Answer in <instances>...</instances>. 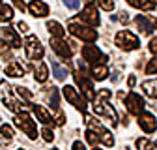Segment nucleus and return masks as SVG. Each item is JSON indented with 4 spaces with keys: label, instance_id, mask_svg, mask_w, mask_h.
I'll return each instance as SVG.
<instances>
[{
    "label": "nucleus",
    "instance_id": "nucleus-34",
    "mask_svg": "<svg viewBox=\"0 0 157 150\" xmlns=\"http://www.w3.org/2000/svg\"><path fill=\"white\" fill-rule=\"evenodd\" d=\"M52 120H54V124H58V126H62L64 122H66V115L60 111V109H56V116H52Z\"/></svg>",
    "mask_w": 157,
    "mask_h": 150
},
{
    "label": "nucleus",
    "instance_id": "nucleus-17",
    "mask_svg": "<svg viewBox=\"0 0 157 150\" xmlns=\"http://www.w3.org/2000/svg\"><path fill=\"white\" fill-rule=\"evenodd\" d=\"M107 75H109L107 64H94V66H92V77H94L95 81H105Z\"/></svg>",
    "mask_w": 157,
    "mask_h": 150
},
{
    "label": "nucleus",
    "instance_id": "nucleus-19",
    "mask_svg": "<svg viewBox=\"0 0 157 150\" xmlns=\"http://www.w3.org/2000/svg\"><path fill=\"white\" fill-rule=\"evenodd\" d=\"M6 75H10V77H23V75H25V68L21 66V62L13 60V62H10L6 66Z\"/></svg>",
    "mask_w": 157,
    "mask_h": 150
},
{
    "label": "nucleus",
    "instance_id": "nucleus-8",
    "mask_svg": "<svg viewBox=\"0 0 157 150\" xmlns=\"http://www.w3.org/2000/svg\"><path fill=\"white\" fill-rule=\"evenodd\" d=\"M144 98L140 96V94H136V92H129L127 94V98H125V107H127V111L131 112V115H135V116H139L140 112L144 111Z\"/></svg>",
    "mask_w": 157,
    "mask_h": 150
},
{
    "label": "nucleus",
    "instance_id": "nucleus-3",
    "mask_svg": "<svg viewBox=\"0 0 157 150\" xmlns=\"http://www.w3.org/2000/svg\"><path fill=\"white\" fill-rule=\"evenodd\" d=\"M13 122H15V126H17L19 129L25 131V133L28 135V139H36V137H37V128H36V122L30 118V115H28L26 111L17 112L15 118H13Z\"/></svg>",
    "mask_w": 157,
    "mask_h": 150
},
{
    "label": "nucleus",
    "instance_id": "nucleus-1",
    "mask_svg": "<svg viewBox=\"0 0 157 150\" xmlns=\"http://www.w3.org/2000/svg\"><path fill=\"white\" fill-rule=\"evenodd\" d=\"M94 112L95 115H101V116H107L109 120H110V124L112 126H116V111L110 107V90L109 88H101L99 92L94 96Z\"/></svg>",
    "mask_w": 157,
    "mask_h": 150
},
{
    "label": "nucleus",
    "instance_id": "nucleus-45",
    "mask_svg": "<svg viewBox=\"0 0 157 150\" xmlns=\"http://www.w3.org/2000/svg\"><path fill=\"white\" fill-rule=\"evenodd\" d=\"M94 150H101V148H97V146H94Z\"/></svg>",
    "mask_w": 157,
    "mask_h": 150
},
{
    "label": "nucleus",
    "instance_id": "nucleus-36",
    "mask_svg": "<svg viewBox=\"0 0 157 150\" xmlns=\"http://www.w3.org/2000/svg\"><path fill=\"white\" fill-rule=\"evenodd\" d=\"M64 4H66V8H69V10H78L81 8V0H64Z\"/></svg>",
    "mask_w": 157,
    "mask_h": 150
},
{
    "label": "nucleus",
    "instance_id": "nucleus-21",
    "mask_svg": "<svg viewBox=\"0 0 157 150\" xmlns=\"http://www.w3.org/2000/svg\"><path fill=\"white\" fill-rule=\"evenodd\" d=\"M142 90L148 98L151 100H157V79H150V81H144L142 83Z\"/></svg>",
    "mask_w": 157,
    "mask_h": 150
},
{
    "label": "nucleus",
    "instance_id": "nucleus-38",
    "mask_svg": "<svg viewBox=\"0 0 157 150\" xmlns=\"http://www.w3.org/2000/svg\"><path fill=\"white\" fill-rule=\"evenodd\" d=\"M11 2H13V6H15L17 10H21V11H25V10H26V4L23 2V0H11Z\"/></svg>",
    "mask_w": 157,
    "mask_h": 150
},
{
    "label": "nucleus",
    "instance_id": "nucleus-46",
    "mask_svg": "<svg viewBox=\"0 0 157 150\" xmlns=\"http://www.w3.org/2000/svg\"><path fill=\"white\" fill-rule=\"evenodd\" d=\"M153 2H155V6H157V0H153Z\"/></svg>",
    "mask_w": 157,
    "mask_h": 150
},
{
    "label": "nucleus",
    "instance_id": "nucleus-22",
    "mask_svg": "<svg viewBox=\"0 0 157 150\" xmlns=\"http://www.w3.org/2000/svg\"><path fill=\"white\" fill-rule=\"evenodd\" d=\"M47 30L52 34V38H64L66 36L64 26L58 23V21H47Z\"/></svg>",
    "mask_w": 157,
    "mask_h": 150
},
{
    "label": "nucleus",
    "instance_id": "nucleus-30",
    "mask_svg": "<svg viewBox=\"0 0 157 150\" xmlns=\"http://www.w3.org/2000/svg\"><path fill=\"white\" fill-rule=\"evenodd\" d=\"M86 141H88L92 146H97V144H99V137H97L92 129H88V131H86Z\"/></svg>",
    "mask_w": 157,
    "mask_h": 150
},
{
    "label": "nucleus",
    "instance_id": "nucleus-47",
    "mask_svg": "<svg viewBox=\"0 0 157 150\" xmlns=\"http://www.w3.org/2000/svg\"><path fill=\"white\" fill-rule=\"evenodd\" d=\"M19 150H25V148H19Z\"/></svg>",
    "mask_w": 157,
    "mask_h": 150
},
{
    "label": "nucleus",
    "instance_id": "nucleus-49",
    "mask_svg": "<svg viewBox=\"0 0 157 150\" xmlns=\"http://www.w3.org/2000/svg\"><path fill=\"white\" fill-rule=\"evenodd\" d=\"M0 4H2V0H0Z\"/></svg>",
    "mask_w": 157,
    "mask_h": 150
},
{
    "label": "nucleus",
    "instance_id": "nucleus-35",
    "mask_svg": "<svg viewBox=\"0 0 157 150\" xmlns=\"http://www.w3.org/2000/svg\"><path fill=\"white\" fill-rule=\"evenodd\" d=\"M41 135H43V139H45L47 143L54 141V131H52V129H49V128H43V129H41Z\"/></svg>",
    "mask_w": 157,
    "mask_h": 150
},
{
    "label": "nucleus",
    "instance_id": "nucleus-6",
    "mask_svg": "<svg viewBox=\"0 0 157 150\" xmlns=\"http://www.w3.org/2000/svg\"><path fill=\"white\" fill-rule=\"evenodd\" d=\"M62 94H64L66 101H69L75 109H78L81 112H86V100H84V96L78 94V90H75L71 85H66L62 88Z\"/></svg>",
    "mask_w": 157,
    "mask_h": 150
},
{
    "label": "nucleus",
    "instance_id": "nucleus-40",
    "mask_svg": "<svg viewBox=\"0 0 157 150\" xmlns=\"http://www.w3.org/2000/svg\"><path fill=\"white\" fill-rule=\"evenodd\" d=\"M71 148H73V150H86V148H84V143H81V141H75Z\"/></svg>",
    "mask_w": 157,
    "mask_h": 150
},
{
    "label": "nucleus",
    "instance_id": "nucleus-11",
    "mask_svg": "<svg viewBox=\"0 0 157 150\" xmlns=\"http://www.w3.org/2000/svg\"><path fill=\"white\" fill-rule=\"evenodd\" d=\"M75 83L81 86L84 100H86V101H92L94 96H95V94H94V86H92V81L86 77V75H82L81 71H78V73H75Z\"/></svg>",
    "mask_w": 157,
    "mask_h": 150
},
{
    "label": "nucleus",
    "instance_id": "nucleus-10",
    "mask_svg": "<svg viewBox=\"0 0 157 150\" xmlns=\"http://www.w3.org/2000/svg\"><path fill=\"white\" fill-rule=\"evenodd\" d=\"M78 21L88 25V26H97V25H99V11H97V8H95L94 2L86 4V8L82 10L81 17H78Z\"/></svg>",
    "mask_w": 157,
    "mask_h": 150
},
{
    "label": "nucleus",
    "instance_id": "nucleus-44",
    "mask_svg": "<svg viewBox=\"0 0 157 150\" xmlns=\"http://www.w3.org/2000/svg\"><path fill=\"white\" fill-rule=\"evenodd\" d=\"M153 25H155V26H157V19H155V21H153Z\"/></svg>",
    "mask_w": 157,
    "mask_h": 150
},
{
    "label": "nucleus",
    "instance_id": "nucleus-48",
    "mask_svg": "<svg viewBox=\"0 0 157 150\" xmlns=\"http://www.w3.org/2000/svg\"><path fill=\"white\" fill-rule=\"evenodd\" d=\"M52 150H58V148H52Z\"/></svg>",
    "mask_w": 157,
    "mask_h": 150
},
{
    "label": "nucleus",
    "instance_id": "nucleus-14",
    "mask_svg": "<svg viewBox=\"0 0 157 150\" xmlns=\"http://www.w3.org/2000/svg\"><path fill=\"white\" fill-rule=\"evenodd\" d=\"M0 32H2V38L13 47V49H19L23 43H21V38H19V34H17V30H13L11 26H2L0 28Z\"/></svg>",
    "mask_w": 157,
    "mask_h": 150
},
{
    "label": "nucleus",
    "instance_id": "nucleus-23",
    "mask_svg": "<svg viewBox=\"0 0 157 150\" xmlns=\"http://www.w3.org/2000/svg\"><path fill=\"white\" fill-rule=\"evenodd\" d=\"M127 4L133 6V8L144 10V11H150V10L155 8V2H153V0H127Z\"/></svg>",
    "mask_w": 157,
    "mask_h": 150
},
{
    "label": "nucleus",
    "instance_id": "nucleus-16",
    "mask_svg": "<svg viewBox=\"0 0 157 150\" xmlns=\"http://www.w3.org/2000/svg\"><path fill=\"white\" fill-rule=\"evenodd\" d=\"M32 69H34V79L37 83H45L47 77H49V69H47V64L41 62V60H32Z\"/></svg>",
    "mask_w": 157,
    "mask_h": 150
},
{
    "label": "nucleus",
    "instance_id": "nucleus-27",
    "mask_svg": "<svg viewBox=\"0 0 157 150\" xmlns=\"http://www.w3.org/2000/svg\"><path fill=\"white\" fill-rule=\"evenodd\" d=\"M0 135H2V139L6 143H11L13 141V128L10 124H2L0 126Z\"/></svg>",
    "mask_w": 157,
    "mask_h": 150
},
{
    "label": "nucleus",
    "instance_id": "nucleus-42",
    "mask_svg": "<svg viewBox=\"0 0 157 150\" xmlns=\"http://www.w3.org/2000/svg\"><path fill=\"white\" fill-rule=\"evenodd\" d=\"M118 19H120L122 23H127V19H129V17H127V13H125V11H122V13H120V17H118Z\"/></svg>",
    "mask_w": 157,
    "mask_h": 150
},
{
    "label": "nucleus",
    "instance_id": "nucleus-9",
    "mask_svg": "<svg viewBox=\"0 0 157 150\" xmlns=\"http://www.w3.org/2000/svg\"><path fill=\"white\" fill-rule=\"evenodd\" d=\"M82 58H84L86 62H90V64H105L107 56H105L99 49H97L95 45L88 43V45L82 47Z\"/></svg>",
    "mask_w": 157,
    "mask_h": 150
},
{
    "label": "nucleus",
    "instance_id": "nucleus-12",
    "mask_svg": "<svg viewBox=\"0 0 157 150\" xmlns=\"http://www.w3.org/2000/svg\"><path fill=\"white\" fill-rule=\"evenodd\" d=\"M51 47L58 56H62V58H71V54H73L71 47L67 45V41L64 38H51Z\"/></svg>",
    "mask_w": 157,
    "mask_h": 150
},
{
    "label": "nucleus",
    "instance_id": "nucleus-15",
    "mask_svg": "<svg viewBox=\"0 0 157 150\" xmlns=\"http://www.w3.org/2000/svg\"><path fill=\"white\" fill-rule=\"evenodd\" d=\"M26 10L34 17H47L49 15V6L43 2V0H32V2L26 6Z\"/></svg>",
    "mask_w": 157,
    "mask_h": 150
},
{
    "label": "nucleus",
    "instance_id": "nucleus-29",
    "mask_svg": "<svg viewBox=\"0 0 157 150\" xmlns=\"http://www.w3.org/2000/svg\"><path fill=\"white\" fill-rule=\"evenodd\" d=\"M49 90H51V94H49V100H51L52 107H54V109H58V88H56V86H51Z\"/></svg>",
    "mask_w": 157,
    "mask_h": 150
},
{
    "label": "nucleus",
    "instance_id": "nucleus-32",
    "mask_svg": "<svg viewBox=\"0 0 157 150\" xmlns=\"http://www.w3.org/2000/svg\"><path fill=\"white\" fill-rule=\"evenodd\" d=\"M99 6L105 10V11H112L114 10V0H97Z\"/></svg>",
    "mask_w": 157,
    "mask_h": 150
},
{
    "label": "nucleus",
    "instance_id": "nucleus-4",
    "mask_svg": "<svg viewBox=\"0 0 157 150\" xmlns=\"http://www.w3.org/2000/svg\"><path fill=\"white\" fill-rule=\"evenodd\" d=\"M0 94H2V101L4 105L13 111V112H19V111H26V103L21 101L19 103L15 98H13V92H11V86L6 83V81H0Z\"/></svg>",
    "mask_w": 157,
    "mask_h": 150
},
{
    "label": "nucleus",
    "instance_id": "nucleus-25",
    "mask_svg": "<svg viewBox=\"0 0 157 150\" xmlns=\"http://www.w3.org/2000/svg\"><path fill=\"white\" fill-rule=\"evenodd\" d=\"M13 19V10L8 4H0V23H10Z\"/></svg>",
    "mask_w": 157,
    "mask_h": 150
},
{
    "label": "nucleus",
    "instance_id": "nucleus-26",
    "mask_svg": "<svg viewBox=\"0 0 157 150\" xmlns=\"http://www.w3.org/2000/svg\"><path fill=\"white\" fill-rule=\"evenodd\" d=\"M136 148L139 150H157V144L155 143H151L150 139H146V137H140V139H136Z\"/></svg>",
    "mask_w": 157,
    "mask_h": 150
},
{
    "label": "nucleus",
    "instance_id": "nucleus-7",
    "mask_svg": "<svg viewBox=\"0 0 157 150\" xmlns=\"http://www.w3.org/2000/svg\"><path fill=\"white\" fill-rule=\"evenodd\" d=\"M25 51H26V56L30 60H41L43 53H45L41 41H39L36 36H28L25 40Z\"/></svg>",
    "mask_w": 157,
    "mask_h": 150
},
{
    "label": "nucleus",
    "instance_id": "nucleus-18",
    "mask_svg": "<svg viewBox=\"0 0 157 150\" xmlns=\"http://www.w3.org/2000/svg\"><path fill=\"white\" fill-rule=\"evenodd\" d=\"M34 112H36V116L39 122H43V124H49L52 122V115H51V111L45 109L43 105H34Z\"/></svg>",
    "mask_w": 157,
    "mask_h": 150
},
{
    "label": "nucleus",
    "instance_id": "nucleus-33",
    "mask_svg": "<svg viewBox=\"0 0 157 150\" xmlns=\"http://www.w3.org/2000/svg\"><path fill=\"white\" fill-rule=\"evenodd\" d=\"M8 43H4V41H0V58H10V56H11V53H10V49L6 47Z\"/></svg>",
    "mask_w": 157,
    "mask_h": 150
},
{
    "label": "nucleus",
    "instance_id": "nucleus-43",
    "mask_svg": "<svg viewBox=\"0 0 157 150\" xmlns=\"http://www.w3.org/2000/svg\"><path fill=\"white\" fill-rule=\"evenodd\" d=\"M0 150H4V144H2V143H0Z\"/></svg>",
    "mask_w": 157,
    "mask_h": 150
},
{
    "label": "nucleus",
    "instance_id": "nucleus-37",
    "mask_svg": "<svg viewBox=\"0 0 157 150\" xmlns=\"http://www.w3.org/2000/svg\"><path fill=\"white\" fill-rule=\"evenodd\" d=\"M148 47H150V51H151V53H153V54L157 56V36H155V38H151V40H150V45H148Z\"/></svg>",
    "mask_w": 157,
    "mask_h": 150
},
{
    "label": "nucleus",
    "instance_id": "nucleus-24",
    "mask_svg": "<svg viewBox=\"0 0 157 150\" xmlns=\"http://www.w3.org/2000/svg\"><path fill=\"white\" fill-rule=\"evenodd\" d=\"M51 68H52V73H54V77L58 79V81H64L66 77H67V68L66 66H62L60 62H51Z\"/></svg>",
    "mask_w": 157,
    "mask_h": 150
},
{
    "label": "nucleus",
    "instance_id": "nucleus-28",
    "mask_svg": "<svg viewBox=\"0 0 157 150\" xmlns=\"http://www.w3.org/2000/svg\"><path fill=\"white\" fill-rule=\"evenodd\" d=\"M15 92H17V96H19V98H23L25 101H32V98H34V94H32L26 86H17Z\"/></svg>",
    "mask_w": 157,
    "mask_h": 150
},
{
    "label": "nucleus",
    "instance_id": "nucleus-31",
    "mask_svg": "<svg viewBox=\"0 0 157 150\" xmlns=\"http://www.w3.org/2000/svg\"><path fill=\"white\" fill-rule=\"evenodd\" d=\"M146 73H148V75H157V56H155L153 60L148 62V66H146Z\"/></svg>",
    "mask_w": 157,
    "mask_h": 150
},
{
    "label": "nucleus",
    "instance_id": "nucleus-39",
    "mask_svg": "<svg viewBox=\"0 0 157 150\" xmlns=\"http://www.w3.org/2000/svg\"><path fill=\"white\" fill-rule=\"evenodd\" d=\"M26 30H28V25L25 21H19L17 23V32H26Z\"/></svg>",
    "mask_w": 157,
    "mask_h": 150
},
{
    "label": "nucleus",
    "instance_id": "nucleus-5",
    "mask_svg": "<svg viewBox=\"0 0 157 150\" xmlns=\"http://www.w3.org/2000/svg\"><path fill=\"white\" fill-rule=\"evenodd\" d=\"M114 43L120 47L122 51H135V49L140 47V40L133 32H129V30H120V32H118L116 38H114Z\"/></svg>",
    "mask_w": 157,
    "mask_h": 150
},
{
    "label": "nucleus",
    "instance_id": "nucleus-13",
    "mask_svg": "<svg viewBox=\"0 0 157 150\" xmlns=\"http://www.w3.org/2000/svg\"><path fill=\"white\" fill-rule=\"evenodd\" d=\"M139 126H140V129L144 131V133H153V131L157 129V120H155V116L151 115V112H140L139 115Z\"/></svg>",
    "mask_w": 157,
    "mask_h": 150
},
{
    "label": "nucleus",
    "instance_id": "nucleus-20",
    "mask_svg": "<svg viewBox=\"0 0 157 150\" xmlns=\"http://www.w3.org/2000/svg\"><path fill=\"white\" fill-rule=\"evenodd\" d=\"M135 23H136V26L142 30V34H146V36H150V34L153 32V23H151V21H148L144 15H136Z\"/></svg>",
    "mask_w": 157,
    "mask_h": 150
},
{
    "label": "nucleus",
    "instance_id": "nucleus-2",
    "mask_svg": "<svg viewBox=\"0 0 157 150\" xmlns=\"http://www.w3.org/2000/svg\"><path fill=\"white\" fill-rule=\"evenodd\" d=\"M67 30L71 36L78 38V40H82L86 43H94L97 40V30H94V26H88L84 23H81L78 19H71L67 23Z\"/></svg>",
    "mask_w": 157,
    "mask_h": 150
},
{
    "label": "nucleus",
    "instance_id": "nucleus-41",
    "mask_svg": "<svg viewBox=\"0 0 157 150\" xmlns=\"http://www.w3.org/2000/svg\"><path fill=\"white\" fill-rule=\"evenodd\" d=\"M136 85V77H135V75H129V79H127V86L129 88H133Z\"/></svg>",
    "mask_w": 157,
    "mask_h": 150
}]
</instances>
